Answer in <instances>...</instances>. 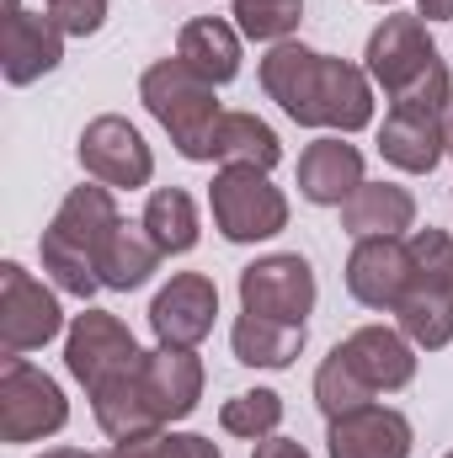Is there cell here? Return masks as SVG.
<instances>
[{
    "label": "cell",
    "instance_id": "obj_33",
    "mask_svg": "<svg viewBox=\"0 0 453 458\" xmlns=\"http://www.w3.org/2000/svg\"><path fill=\"white\" fill-rule=\"evenodd\" d=\"M416 16H427V21H453V0H416Z\"/></svg>",
    "mask_w": 453,
    "mask_h": 458
},
{
    "label": "cell",
    "instance_id": "obj_11",
    "mask_svg": "<svg viewBox=\"0 0 453 458\" xmlns=\"http://www.w3.org/2000/svg\"><path fill=\"white\" fill-rule=\"evenodd\" d=\"M139 357H144V352L133 342V331H128L117 315H107V310H86V315H75L70 331H64V368H70V378L86 384V389L107 384L113 373L133 368Z\"/></svg>",
    "mask_w": 453,
    "mask_h": 458
},
{
    "label": "cell",
    "instance_id": "obj_4",
    "mask_svg": "<svg viewBox=\"0 0 453 458\" xmlns=\"http://www.w3.org/2000/svg\"><path fill=\"white\" fill-rule=\"evenodd\" d=\"M219 86H209L198 70H187L182 59H155L144 75H139V102L150 107V117L171 133L176 155L182 160H209V144H214V128H219Z\"/></svg>",
    "mask_w": 453,
    "mask_h": 458
},
{
    "label": "cell",
    "instance_id": "obj_15",
    "mask_svg": "<svg viewBox=\"0 0 453 458\" xmlns=\"http://www.w3.org/2000/svg\"><path fill=\"white\" fill-rule=\"evenodd\" d=\"M411 443H416V432H411L406 411L379 405V400L326 421V454L331 458H411Z\"/></svg>",
    "mask_w": 453,
    "mask_h": 458
},
{
    "label": "cell",
    "instance_id": "obj_35",
    "mask_svg": "<svg viewBox=\"0 0 453 458\" xmlns=\"http://www.w3.org/2000/svg\"><path fill=\"white\" fill-rule=\"evenodd\" d=\"M449 155H453V102H449Z\"/></svg>",
    "mask_w": 453,
    "mask_h": 458
},
{
    "label": "cell",
    "instance_id": "obj_25",
    "mask_svg": "<svg viewBox=\"0 0 453 458\" xmlns=\"http://www.w3.org/2000/svg\"><path fill=\"white\" fill-rule=\"evenodd\" d=\"M155 267H160V245L144 234V225H117V234L102 245V256H97V277L113 293L144 288L155 277Z\"/></svg>",
    "mask_w": 453,
    "mask_h": 458
},
{
    "label": "cell",
    "instance_id": "obj_1",
    "mask_svg": "<svg viewBox=\"0 0 453 458\" xmlns=\"http://www.w3.org/2000/svg\"><path fill=\"white\" fill-rule=\"evenodd\" d=\"M261 91L304 128L326 133H363L373 123V81L363 64L304 48V43H272L261 59Z\"/></svg>",
    "mask_w": 453,
    "mask_h": 458
},
{
    "label": "cell",
    "instance_id": "obj_12",
    "mask_svg": "<svg viewBox=\"0 0 453 458\" xmlns=\"http://www.w3.org/2000/svg\"><path fill=\"white\" fill-rule=\"evenodd\" d=\"M219 320V288L209 272H176L155 299H150V331L160 346H198L209 342Z\"/></svg>",
    "mask_w": 453,
    "mask_h": 458
},
{
    "label": "cell",
    "instance_id": "obj_32",
    "mask_svg": "<svg viewBox=\"0 0 453 458\" xmlns=\"http://www.w3.org/2000/svg\"><path fill=\"white\" fill-rule=\"evenodd\" d=\"M251 458H310V448H304V443H294V437H261Z\"/></svg>",
    "mask_w": 453,
    "mask_h": 458
},
{
    "label": "cell",
    "instance_id": "obj_27",
    "mask_svg": "<svg viewBox=\"0 0 453 458\" xmlns=\"http://www.w3.org/2000/svg\"><path fill=\"white\" fill-rule=\"evenodd\" d=\"M219 427L229 437H245V443H261V437H278L283 427V394L278 389H245L219 405Z\"/></svg>",
    "mask_w": 453,
    "mask_h": 458
},
{
    "label": "cell",
    "instance_id": "obj_28",
    "mask_svg": "<svg viewBox=\"0 0 453 458\" xmlns=\"http://www.w3.org/2000/svg\"><path fill=\"white\" fill-rule=\"evenodd\" d=\"M373 400H379V394L352 373V362L331 346V357L315 368V405H321V416H326V421H337V416L363 411V405H373Z\"/></svg>",
    "mask_w": 453,
    "mask_h": 458
},
{
    "label": "cell",
    "instance_id": "obj_23",
    "mask_svg": "<svg viewBox=\"0 0 453 458\" xmlns=\"http://www.w3.org/2000/svg\"><path fill=\"white\" fill-rule=\"evenodd\" d=\"M235 362L245 368H294L304 352V326H283V320H261V315H235L229 326Z\"/></svg>",
    "mask_w": 453,
    "mask_h": 458
},
{
    "label": "cell",
    "instance_id": "obj_8",
    "mask_svg": "<svg viewBox=\"0 0 453 458\" xmlns=\"http://www.w3.org/2000/svg\"><path fill=\"white\" fill-rule=\"evenodd\" d=\"M321 288H315V267L299 250H278L261 256L240 272V310L261 315V320H283V326H304L315 310Z\"/></svg>",
    "mask_w": 453,
    "mask_h": 458
},
{
    "label": "cell",
    "instance_id": "obj_20",
    "mask_svg": "<svg viewBox=\"0 0 453 458\" xmlns=\"http://www.w3.org/2000/svg\"><path fill=\"white\" fill-rule=\"evenodd\" d=\"M86 394H91V416H97V427H102L113 443H128V437H150V432H160V416H155L150 389H144V357H139L133 368L113 373L107 384L86 389Z\"/></svg>",
    "mask_w": 453,
    "mask_h": 458
},
{
    "label": "cell",
    "instance_id": "obj_21",
    "mask_svg": "<svg viewBox=\"0 0 453 458\" xmlns=\"http://www.w3.org/2000/svg\"><path fill=\"white\" fill-rule=\"evenodd\" d=\"M416 225V198L395 182H363L346 203H341V229L352 240H384V234H406Z\"/></svg>",
    "mask_w": 453,
    "mask_h": 458
},
{
    "label": "cell",
    "instance_id": "obj_29",
    "mask_svg": "<svg viewBox=\"0 0 453 458\" xmlns=\"http://www.w3.org/2000/svg\"><path fill=\"white\" fill-rule=\"evenodd\" d=\"M229 16L251 43H288V32L304 21V0H235Z\"/></svg>",
    "mask_w": 453,
    "mask_h": 458
},
{
    "label": "cell",
    "instance_id": "obj_3",
    "mask_svg": "<svg viewBox=\"0 0 453 458\" xmlns=\"http://www.w3.org/2000/svg\"><path fill=\"white\" fill-rule=\"evenodd\" d=\"M363 70L368 81L395 102H416V107H438L449 113L453 102V75L427 32L422 16H384L373 32H368V48H363Z\"/></svg>",
    "mask_w": 453,
    "mask_h": 458
},
{
    "label": "cell",
    "instance_id": "obj_22",
    "mask_svg": "<svg viewBox=\"0 0 453 458\" xmlns=\"http://www.w3.org/2000/svg\"><path fill=\"white\" fill-rule=\"evenodd\" d=\"M176 59L198 70L209 86H229L240 75V27L225 16H198L176 32Z\"/></svg>",
    "mask_w": 453,
    "mask_h": 458
},
{
    "label": "cell",
    "instance_id": "obj_31",
    "mask_svg": "<svg viewBox=\"0 0 453 458\" xmlns=\"http://www.w3.org/2000/svg\"><path fill=\"white\" fill-rule=\"evenodd\" d=\"M48 5V16L70 32V38H91V32H102V21H107V0H43Z\"/></svg>",
    "mask_w": 453,
    "mask_h": 458
},
{
    "label": "cell",
    "instance_id": "obj_9",
    "mask_svg": "<svg viewBox=\"0 0 453 458\" xmlns=\"http://www.w3.org/2000/svg\"><path fill=\"white\" fill-rule=\"evenodd\" d=\"M75 155H81L86 176L102 182V187H113V192H139L155 176V155H150L144 133L117 113L91 117L81 128V139H75Z\"/></svg>",
    "mask_w": 453,
    "mask_h": 458
},
{
    "label": "cell",
    "instance_id": "obj_7",
    "mask_svg": "<svg viewBox=\"0 0 453 458\" xmlns=\"http://www.w3.org/2000/svg\"><path fill=\"white\" fill-rule=\"evenodd\" d=\"M64 421H70L64 389L27 357H0V437L43 443V437L64 432Z\"/></svg>",
    "mask_w": 453,
    "mask_h": 458
},
{
    "label": "cell",
    "instance_id": "obj_24",
    "mask_svg": "<svg viewBox=\"0 0 453 458\" xmlns=\"http://www.w3.org/2000/svg\"><path fill=\"white\" fill-rule=\"evenodd\" d=\"M209 160L219 165H256V171H272L283 160V139L272 133V123H261L256 113H225L214 128V144H209Z\"/></svg>",
    "mask_w": 453,
    "mask_h": 458
},
{
    "label": "cell",
    "instance_id": "obj_14",
    "mask_svg": "<svg viewBox=\"0 0 453 458\" xmlns=\"http://www.w3.org/2000/svg\"><path fill=\"white\" fill-rule=\"evenodd\" d=\"M379 155L406 171V176H427L443 165L449 155V113L438 107H416V102H395L379 123Z\"/></svg>",
    "mask_w": 453,
    "mask_h": 458
},
{
    "label": "cell",
    "instance_id": "obj_17",
    "mask_svg": "<svg viewBox=\"0 0 453 458\" xmlns=\"http://www.w3.org/2000/svg\"><path fill=\"white\" fill-rule=\"evenodd\" d=\"M64 38L70 32L48 11H11L5 16V59H0L5 86H32V81L54 75L64 59Z\"/></svg>",
    "mask_w": 453,
    "mask_h": 458
},
{
    "label": "cell",
    "instance_id": "obj_30",
    "mask_svg": "<svg viewBox=\"0 0 453 458\" xmlns=\"http://www.w3.org/2000/svg\"><path fill=\"white\" fill-rule=\"evenodd\" d=\"M102 458H225L214 437L203 432H150V437H128V443H113Z\"/></svg>",
    "mask_w": 453,
    "mask_h": 458
},
{
    "label": "cell",
    "instance_id": "obj_13",
    "mask_svg": "<svg viewBox=\"0 0 453 458\" xmlns=\"http://www.w3.org/2000/svg\"><path fill=\"white\" fill-rule=\"evenodd\" d=\"M411 288V240L406 234H384V240H352L346 256V293L363 310H400Z\"/></svg>",
    "mask_w": 453,
    "mask_h": 458
},
{
    "label": "cell",
    "instance_id": "obj_26",
    "mask_svg": "<svg viewBox=\"0 0 453 458\" xmlns=\"http://www.w3.org/2000/svg\"><path fill=\"white\" fill-rule=\"evenodd\" d=\"M144 234L160 245V256H187L192 245H198V203H192V192H182V187H160V192H150V203H144Z\"/></svg>",
    "mask_w": 453,
    "mask_h": 458
},
{
    "label": "cell",
    "instance_id": "obj_2",
    "mask_svg": "<svg viewBox=\"0 0 453 458\" xmlns=\"http://www.w3.org/2000/svg\"><path fill=\"white\" fill-rule=\"evenodd\" d=\"M117 225H123V214H117L113 187H102V182H81V187H70V198L59 203V214L48 219L43 240H38L43 272L54 277L59 293H70V299L86 304V299L102 288V277H97V256H102V245L117 234Z\"/></svg>",
    "mask_w": 453,
    "mask_h": 458
},
{
    "label": "cell",
    "instance_id": "obj_10",
    "mask_svg": "<svg viewBox=\"0 0 453 458\" xmlns=\"http://www.w3.org/2000/svg\"><path fill=\"white\" fill-rule=\"evenodd\" d=\"M59 331H64L59 299L21 261H5L0 267V357H27L48 346Z\"/></svg>",
    "mask_w": 453,
    "mask_h": 458
},
{
    "label": "cell",
    "instance_id": "obj_6",
    "mask_svg": "<svg viewBox=\"0 0 453 458\" xmlns=\"http://www.w3.org/2000/svg\"><path fill=\"white\" fill-rule=\"evenodd\" d=\"M209 208L229 245H256L288 229L283 187H272V171H256V165H219L209 187Z\"/></svg>",
    "mask_w": 453,
    "mask_h": 458
},
{
    "label": "cell",
    "instance_id": "obj_36",
    "mask_svg": "<svg viewBox=\"0 0 453 458\" xmlns=\"http://www.w3.org/2000/svg\"><path fill=\"white\" fill-rule=\"evenodd\" d=\"M373 5H389V0H373Z\"/></svg>",
    "mask_w": 453,
    "mask_h": 458
},
{
    "label": "cell",
    "instance_id": "obj_16",
    "mask_svg": "<svg viewBox=\"0 0 453 458\" xmlns=\"http://www.w3.org/2000/svg\"><path fill=\"white\" fill-rule=\"evenodd\" d=\"M337 352L373 394H395L416 378V342L395 326H357L346 342H337Z\"/></svg>",
    "mask_w": 453,
    "mask_h": 458
},
{
    "label": "cell",
    "instance_id": "obj_19",
    "mask_svg": "<svg viewBox=\"0 0 453 458\" xmlns=\"http://www.w3.org/2000/svg\"><path fill=\"white\" fill-rule=\"evenodd\" d=\"M363 149L346 144L341 133L315 139L304 155H299V198L315 203V208H341L357 187H363Z\"/></svg>",
    "mask_w": 453,
    "mask_h": 458
},
{
    "label": "cell",
    "instance_id": "obj_5",
    "mask_svg": "<svg viewBox=\"0 0 453 458\" xmlns=\"http://www.w3.org/2000/svg\"><path fill=\"white\" fill-rule=\"evenodd\" d=\"M411 288L395 310L400 331L422 352H443L453 342V234L449 229H411Z\"/></svg>",
    "mask_w": 453,
    "mask_h": 458
},
{
    "label": "cell",
    "instance_id": "obj_18",
    "mask_svg": "<svg viewBox=\"0 0 453 458\" xmlns=\"http://www.w3.org/2000/svg\"><path fill=\"white\" fill-rule=\"evenodd\" d=\"M203 362L192 346H155L144 352V389H150V405L160 416V427L171 421H187L203 400Z\"/></svg>",
    "mask_w": 453,
    "mask_h": 458
},
{
    "label": "cell",
    "instance_id": "obj_37",
    "mask_svg": "<svg viewBox=\"0 0 453 458\" xmlns=\"http://www.w3.org/2000/svg\"><path fill=\"white\" fill-rule=\"evenodd\" d=\"M443 458H453V454H443Z\"/></svg>",
    "mask_w": 453,
    "mask_h": 458
},
{
    "label": "cell",
    "instance_id": "obj_34",
    "mask_svg": "<svg viewBox=\"0 0 453 458\" xmlns=\"http://www.w3.org/2000/svg\"><path fill=\"white\" fill-rule=\"evenodd\" d=\"M38 458H102V454H81V448H48V454H38Z\"/></svg>",
    "mask_w": 453,
    "mask_h": 458
}]
</instances>
